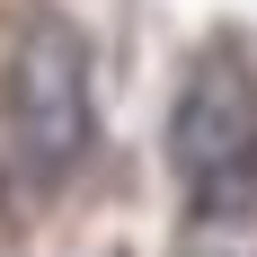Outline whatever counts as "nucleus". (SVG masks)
<instances>
[{"label":"nucleus","instance_id":"1","mask_svg":"<svg viewBox=\"0 0 257 257\" xmlns=\"http://www.w3.org/2000/svg\"><path fill=\"white\" fill-rule=\"evenodd\" d=\"M169 160L195 186V213H248L257 204V80L231 53H204L169 115Z\"/></svg>","mask_w":257,"mask_h":257},{"label":"nucleus","instance_id":"2","mask_svg":"<svg viewBox=\"0 0 257 257\" xmlns=\"http://www.w3.org/2000/svg\"><path fill=\"white\" fill-rule=\"evenodd\" d=\"M9 133H18V160L45 186L71 178L89 133H98V115H89V36L53 9L27 18L18 53H9Z\"/></svg>","mask_w":257,"mask_h":257}]
</instances>
